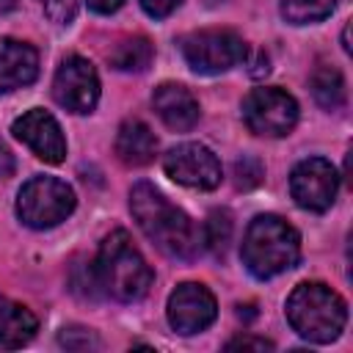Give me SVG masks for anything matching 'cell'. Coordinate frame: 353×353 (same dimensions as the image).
Wrapping results in <instances>:
<instances>
[{
    "mask_svg": "<svg viewBox=\"0 0 353 353\" xmlns=\"http://www.w3.org/2000/svg\"><path fill=\"white\" fill-rule=\"evenodd\" d=\"M130 210L141 226V232L174 259H193L201 248V234L196 232L193 221L174 207L154 185L138 182L130 190Z\"/></svg>",
    "mask_w": 353,
    "mask_h": 353,
    "instance_id": "1",
    "label": "cell"
},
{
    "mask_svg": "<svg viewBox=\"0 0 353 353\" xmlns=\"http://www.w3.org/2000/svg\"><path fill=\"white\" fill-rule=\"evenodd\" d=\"M91 270L97 287L121 303L143 298L152 287V268L146 265L143 254L132 245V237L124 229H116L102 240Z\"/></svg>",
    "mask_w": 353,
    "mask_h": 353,
    "instance_id": "2",
    "label": "cell"
},
{
    "mask_svg": "<svg viewBox=\"0 0 353 353\" xmlns=\"http://www.w3.org/2000/svg\"><path fill=\"white\" fill-rule=\"evenodd\" d=\"M243 265L256 279H270L290 270L301 256L298 232L279 215H256L243 237Z\"/></svg>",
    "mask_w": 353,
    "mask_h": 353,
    "instance_id": "3",
    "label": "cell"
},
{
    "mask_svg": "<svg viewBox=\"0 0 353 353\" xmlns=\"http://www.w3.org/2000/svg\"><path fill=\"white\" fill-rule=\"evenodd\" d=\"M287 320L309 342H331L347 323V306L339 292L320 281H303L287 298Z\"/></svg>",
    "mask_w": 353,
    "mask_h": 353,
    "instance_id": "4",
    "label": "cell"
},
{
    "mask_svg": "<svg viewBox=\"0 0 353 353\" xmlns=\"http://www.w3.org/2000/svg\"><path fill=\"white\" fill-rule=\"evenodd\" d=\"M74 210V190L55 176H33L17 196V215L30 229H50Z\"/></svg>",
    "mask_w": 353,
    "mask_h": 353,
    "instance_id": "5",
    "label": "cell"
},
{
    "mask_svg": "<svg viewBox=\"0 0 353 353\" xmlns=\"http://www.w3.org/2000/svg\"><path fill=\"white\" fill-rule=\"evenodd\" d=\"M182 58L199 74H218L245 61V41L234 30H196L179 41Z\"/></svg>",
    "mask_w": 353,
    "mask_h": 353,
    "instance_id": "6",
    "label": "cell"
},
{
    "mask_svg": "<svg viewBox=\"0 0 353 353\" xmlns=\"http://www.w3.org/2000/svg\"><path fill=\"white\" fill-rule=\"evenodd\" d=\"M243 119L251 132L281 138L290 135L298 121V102L281 88H254L243 99Z\"/></svg>",
    "mask_w": 353,
    "mask_h": 353,
    "instance_id": "7",
    "label": "cell"
},
{
    "mask_svg": "<svg viewBox=\"0 0 353 353\" xmlns=\"http://www.w3.org/2000/svg\"><path fill=\"white\" fill-rule=\"evenodd\" d=\"M52 97L72 113H91L99 99V77L91 61L80 55L63 58L52 80Z\"/></svg>",
    "mask_w": 353,
    "mask_h": 353,
    "instance_id": "8",
    "label": "cell"
},
{
    "mask_svg": "<svg viewBox=\"0 0 353 353\" xmlns=\"http://www.w3.org/2000/svg\"><path fill=\"white\" fill-rule=\"evenodd\" d=\"M339 190L336 168L323 157L301 160L290 174V193L298 207L312 212H325Z\"/></svg>",
    "mask_w": 353,
    "mask_h": 353,
    "instance_id": "9",
    "label": "cell"
},
{
    "mask_svg": "<svg viewBox=\"0 0 353 353\" xmlns=\"http://www.w3.org/2000/svg\"><path fill=\"white\" fill-rule=\"evenodd\" d=\"M165 174L188 188L212 190L221 185V163L204 143H179L163 157Z\"/></svg>",
    "mask_w": 353,
    "mask_h": 353,
    "instance_id": "10",
    "label": "cell"
},
{
    "mask_svg": "<svg viewBox=\"0 0 353 353\" xmlns=\"http://www.w3.org/2000/svg\"><path fill=\"white\" fill-rule=\"evenodd\" d=\"M218 314L215 298L204 284L185 281L168 295V323L179 334L204 331Z\"/></svg>",
    "mask_w": 353,
    "mask_h": 353,
    "instance_id": "11",
    "label": "cell"
},
{
    "mask_svg": "<svg viewBox=\"0 0 353 353\" xmlns=\"http://www.w3.org/2000/svg\"><path fill=\"white\" fill-rule=\"evenodd\" d=\"M11 132L36 152V157H41L44 163H61L66 157V138L61 132V124L55 121L52 113L33 108L28 113H22Z\"/></svg>",
    "mask_w": 353,
    "mask_h": 353,
    "instance_id": "12",
    "label": "cell"
},
{
    "mask_svg": "<svg viewBox=\"0 0 353 353\" xmlns=\"http://www.w3.org/2000/svg\"><path fill=\"white\" fill-rule=\"evenodd\" d=\"M39 74V52L19 39H0V94L30 85Z\"/></svg>",
    "mask_w": 353,
    "mask_h": 353,
    "instance_id": "13",
    "label": "cell"
},
{
    "mask_svg": "<svg viewBox=\"0 0 353 353\" xmlns=\"http://www.w3.org/2000/svg\"><path fill=\"white\" fill-rule=\"evenodd\" d=\"M152 105H154L157 116L163 119V124L174 132H188L199 121V102L179 83L157 85L154 94H152Z\"/></svg>",
    "mask_w": 353,
    "mask_h": 353,
    "instance_id": "14",
    "label": "cell"
},
{
    "mask_svg": "<svg viewBox=\"0 0 353 353\" xmlns=\"http://www.w3.org/2000/svg\"><path fill=\"white\" fill-rule=\"evenodd\" d=\"M154 152H157V138L154 132L138 121V119H127L121 127H119V135H116V154L124 165H146L154 160Z\"/></svg>",
    "mask_w": 353,
    "mask_h": 353,
    "instance_id": "15",
    "label": "cell"
},
{
    "mask_svg": "<svg viewBox=\"0 0 353 353\" xmlns=\"http://www.w3.org/2000/svg\"><path fill=\"white\" fill-rule=\"evenodd\" d=\"M39 323L33 312L22 303L0 295V347H22L33 339Z\"/></svg>",
    "mask_w": 353,
    "mask_h": 353,
    "instance_id": "16",
    "label": "cell"
},
{
    "mask_svg": "<svg viewBox=\"0 0 353 353\" xmlns=\"http://www.w3.org/2000/svg\"><path fill=\"white\" fill-rule=\"evenodd\" d=\"M312 94L317 99L320 108L325 110H336L345 105V77L336 66H328V63H320L314 72H312Z\"/></svg>",
    "mask_w": 353,
    "mask_h": 353,
    "instance_id": "17",
    "label": "cell"
},
{
    "mask_svg": "<svg viewBox=\"0 0 353 353\" xmlns=\"http://www.w3.org/2000/svg\"><path fill=\"white\" fill-rule=\"evenodd\" d=\"M152 55L154 50L146 36H130V39H121L110 52V66L119 72H143L152 63Z\"/></svg>",
    "mask_w": 353,
    "mask_h": 353,
    "instance_id": "18",
    "label": "cell"
},
{
    "mask_svg": "<svg viewBox=\"0 0 353 353\" xmlns=\"http://www.w3.org/2000/svg\"><path fill=\"white\" fill-rule=\"evenodd\" d=\"M281 17L292 25L320 22L334 11V0H279Z\"/></svg>",
    "mask_w": 353,
    "mask_h": 353,
    "instance_id": "19",
    "label": "cell"
},
{
    "mask_svg": "<svg viewBox=\"0 0 353 353\" xmlns=\"http://www.w3.org/2000/svg\"><path fill=\"white\" fill-rule=\"evenodd\" d=\"M232 229H234V223H232L229 210H212L210 218H207V223H204L201 240H204V245L215 256H223L226 248H229V243H232Z\"/></svg>",
    "mask_w": 353,
    "mask_h": 353,
    "instance_id": "20",
    "label": "cell"
},
{
    "mask_svg": "<svg viewBox=\"0 0 353 353\" xmlns=\"http://www.w3.org/2000/svg\"><path fill=\"white\" fill-rule=\"evenodd\" d=\"M262 163L256 157H240L234 163V185L248 190V188H256L262 182Z\"/></svg>",
    "mask_w": 353,
    "mask_h": 353,
    "instance_id": "21",
    "label": "cell"
},
{
    "mask_svg": "<svg viewBox=\"0 0 353 353\" xmlns=\"http://www.w3.org/2000/svg\"><path fill=\"white\" fill-rule=\"evenodd\" d=\"M61 345L69 347V350H88V347H97V336L88 331V328H77V325H69L61 331Z\"/></svg>",
    "mask_w": 353,
    "mask_h": 353,
    "instance_id": "22",
    "label": "cell"
},
{
    "mask_svg": "<svg viewBox=\"0 0 353 353\" xmlns=\"http://www.w3.org/2000/svg\"><path fill=\"white\" fill-rule=\"evenodd\" d=\"M41 6L44 14L58 25H69L77 14V0H41Z\"/></svg>",
    "mask_w": 353,
    "mask_h": 353,
    "instance_id": "23",
    "label": "cell"
},
{
    "mask_svg": "<svg viewBox=\"0 0 353 353\" xmlns=\"http://www.w3.org/2000/svg\"><path fill=\"white\" fill-rule=\"evenodd\" d=\"M141 6H143V11H146L149 17L163 19V17L174 14V11L182 6V0H141Z\"/></svg>",
    "mask_w": 353,
    "mask_h": 353,
    "instance_id": "24",
    "label": "cell"
},
{
    "mask_svg": "<svg viewBox=\"0 0 353 353\" xmlns=\"http://www.w3.org/2000/svg\"><path fill=\"white\" fill-rule=\"evenodd\" d=\"M226 347H229V350H234V347H248V350H273V342H268V339H256V336H237V339L226 342Z\"/></svg>",
    "mask_w": 353,
    "mask_h": 353,
    "instance_id": "25",
    "label": "cell"
},
{
    "mask_svg": "<svg viewBox=\"0 0 353 353\" xmlns=\"http://www.w3.org/2000/svg\"><path fill=\"white\" fill-rule=\"evenodd\" d=\"M14 174V154L8 152V146L0 141V179L11 176Z\"/></svg>",
    "mask_w": 353,
    "mask_h": 353,
    "instance_id": "26",
    "label": "cell"
},
{
    "mask_svg": "<svg viewBox=\"0 0 353 353\" xmlns=\"http://www.w3.org/2000/svg\"><path fill=\"white\" fill-rule=\"evenodd\" d=\"M88 6L97 11V14H113L124 6V0H88Z\"/></svg>",
    "mask_w": 353,
    "mask_h": 353,
    "instance_id": "27",
    "label": "cell"
},
{
    "mask_svg": "<svg viewBox=\"0 0 353 353\" xmlns=\"http://www.w3.org/2000/svg\"><path fill=\"white\" fill-rule=\"evenodd\" d=\"M268 72H270V66H268V55L259 52V55H256V63H254V69H251V74L259 77V74H268Z\"/></svg>",
    "mask_w": 353,
    "mask_h": 353,
    "instance_id": "28",
    "label": "cell"
},
{
    "mask_svg": "<svg viewBox=\"0 0 353 353\" xmlns=\"http://www.w3.org/2000/svg\"><path fill=\"white\" fill-rule=\"evenodd\" d=\"M19 0H0V11H14Z\"/></svg>",
    "mask_w": 353,
    "mask_h": 353,
    "instance_id": "29",
    "label": "cell"
},
{
    "mask_svg": "<svg viewBox=\"0 0 353 353\" xmlns=\"http://www.w3.org/2000/svg\"><path fill=\"white\" fill-rule=\"evenodd\" d=\"M207 3H218V0H207Z\"/></svg>",
    "mask_w": 353,
    "mask_h": 353,
    "instance_id": "30",
    "label": "cell"
}]
</instances>
